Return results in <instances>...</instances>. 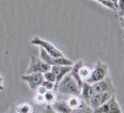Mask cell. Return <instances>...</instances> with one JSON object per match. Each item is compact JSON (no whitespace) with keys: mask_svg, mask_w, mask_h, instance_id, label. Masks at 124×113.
<instances>
[{"mask_svg":"<svg viewBox=\"0 0 124 113\" xmlns=\"http://www.w3.org/2000/svg\"><path fill=\"white\" fill-rule=\"evenodd\" d=\"M20 79L22 81H25L28 85V87L32 91H36V88L42 85L43 83V74L41 73H31V74H22L20 75Z\"/></svg>","mask_w":124,"mask_h":113,"instance_id":"obj_7","label":"cell"},{"mask_svg":"<svg viewBox=\"0 0 124 113\" xmlns=\"http://www.w3.org/2000/svg\"><path fill=\"white\" fill-rule=\"evenodd\" d=\"M94 1H96V2H98V4H101V5H102L103 7H105V8H109V9H112V11L118 12V7L114 1H109V0H94Z\"/></svg>","mask_w":124,"mask_h":113,"instance_id":"obj_18","label":"cell"},{"mask_svg":"<svg viewBox=\"0 0 124 113\" xmlns=\"http://www.w3.org/2000/svg\"><path fill=\"white\" fill-rule=\"evenodd\" d=\"M123 38H124V37H123Z\"/></svg>","mask_w":124,"mask_h":113,"instance_id":"obj_31","label":"cell"},{"mask_svg":"<svg viewBox=\"0 0 124 113\" xmlns=\"http://www.w3.org/2000/svg\"><path fill=\"white\" fill-rule=\"evenodd\" d=\"M57 92L54 91H48L45 94V99H46V105H53L57 101Z\"/></svg>","mask_w":124,"mask_h":113,"instance_id":"obj_17","label":"cell"},{"mask_svg":"<svg viewBox=\"0 0 124 113\" xmlns=\"http://www.w3.org/2000/svg\"><path fill=\"white\" fill-rule=\"evenodd\" d=\"M56 92L57 94H62V95H80L81 97V88L77 84L73 75L69 73L66 77L62 79L59 84L56 85Z\"/></svg>","mask_w":124,"mask_h":113,"instance_id":"obj_1","label":"cell"},{"mask_svg":"<svg viewBox=\"0 0 124 113\" xmlns=\"http://www.w3.org/2000/svg\"><path fill=\"white\" fill-rule=\"evenodd\" d=\"M91 72H93V68H90V67L85 66V65H83L82 67L80 68L78 74H80V78H81V80L83 83H87L89 80L90 75H91Z\"/></svg>","mask_w":124,"mask_h":113,"instance_id":"obj_16","label":"cell"},{"mask_svg":"<svg viewBox=\"0 0 124 113\" xmlns=\"http://www.w3.org/2000/svg\"><path fill=\"white\" fill-rule=\"evenodd\" d=\"M94 113H124L121 108V106L118 104V100L116 95L111 97L104 105L98 107L97 110L94 111Z\"/></svg>","mask_w":124,"mask_h":113,"instance_id":"obj_6","label":"cell"},{"mask_svg":"<svg viewBox=\"0 0 124 113\" xmlns=\"http://www.w3.org/2000/svg\"><path fill=\"white\" fill-rule=\"evenodd\" d=\"M91 85H93V88L95 91V94L96 93H105V92L116 94V88L112 84V79L110 77H107L102 81H98V83H95V84Z\"/></svg>","mask_w":124,"mask_h":113,"instance_id":"obj_8","label":"cell"},{"mask_svg":"<svg viewBox=\"0 0 124 113\" xmlns=\"http://www.w3.org/2000/svg\"><path fill=\"white\" fill-rule=\"evenodd\" d=\"M56 113H71L73 110L69 107L67 100H57L55 104L50 105Z\"/></svg>","mask_w":124,"mask_h":113,"instance_id":"obj_12","label":"cell"},{"mask_svg":"<svg viewBox=\"0 0 124 113\" xmlns=\"http://www.w3.org/2000/svg\"><path fill=\"white\" fill-rule=\"evenodd\" d=\"M9 113H18V112H16L15 110H14V111H11V112H9Z\"/></svg>","mask_w":124,"mask_h":113,"instance_id":"obj_27","label":"cell"},{"mask_svg":"<svg viewBox=\"0 0 124 113\" xmlns=\"http://www.w3.org/2000/svg\"><path fill=\"white\" fill-rule=\"evenodd\" d=\"M0 91H5V83H4V77L0 74Z\"/></svg>","mask_w":124,"mask_h":113,"instance_id":"obj_26","label":"cell"},{"mask_svg":"<svg viewBox=\"0 0 124 113\" xmlns=\"http://www.w3.org/2000/svg\"><path fill=\"white\" fill-rule=\"evenodd\" d=\"M43 79H45V80H47V81H50V83H55V84H56V77H55V74H54L52 71L46 72V73L43 74Z\"/></svg>","mask_w":124,"mask_h":113,"instance_id":"obj_20","label":"cell"},{"mask_svg":"<svg viewBox=\"0 0 124 113\" xmlns=\"http://www.w3.org/2000/svg\"><path fill=\"white\" fill-rule=\"evenodd\" d=\"M83 65V61L82 60H77L76 63H74V65H73V68H71V72H70V74L73 75V78L75 79L76 81H77V84H78V86H80V88L82 90V86H83V83L82 80H81V78H80V74H78V71H80V68L82 67Z\"/></svg>","mask_w":124,"mask_h":113,"instance_id":"obj_13","label":"cell"},{"mask_svg":"<svg viewBox=\"0 0 124 113\" xmlns=\"http://www.w3.org/2000/svg\"><path fill=\"white\" fill-rule=\"evenodd\" d=\"M42 85L46 87L47 91H54V90H56V84L55 83H50V81H47V80H43Z\"/></svg>","mask_w":124,"mask_h":113,"instance_id":"obj_22","label":"cell"},{"mask_svg":"<svg viewBox=\"0 0 124 113\" xmlns=\"http://www.w3.org/2000/svg\"><path fill=\"white\" fill-rule=\"evenodd\" d=\"M114 95H116V94H112V93H109V92H105V93H96V94H94L93 95V98L90 99V101L88 103L93 108H94V111L97 110L98 107H101L102 105H104L111 97H114Z\"/></svg>","mask_w":124,"mask_h":113,"instance_id":"obj_9","label":"cell"},{"mask_svg":"<svg viewBox=\"0 0 124 113\" xmlns=\"http://www.w3.org/2000/svg\"><path fill=\"white\" fill-rule=\"evenodd\" d=\"M50 68H52V66H49L47 63H45L41 58L32 56H31V60H29V65L27 67L26 74H31V73H41V74H45L46 72L50 71Z\"/></svg>","mask_w":124,"mask_h":113,"instance_id":"obj_4","label":"cell"},{"mask_svg":"<svg viewBox=\"0 0 124 113\" xmlns=\"http://www.w3.org/2000/svg\"><path fill=\"white\" fill-rule=\"evenodd\" d=\"M7 113H9V112H7Z\"/></svg>","mask_w":124,"mask_h":113,"instance_id":"obj_30","label":"cell"},{"mask_svg":"<svg viewBox=\"0 0 124 113\" xmlns=\"http://www.w3.org/2000/svg\"><path fill=\"white\" fill-rule=\"evenodd\" d=\"M117 7H118V14L124 13V0H118Z\"/></svg>","mask_w":124,"mask_h":113,"instance_id":"obj_24","label":"cell"},{"mask_svg":"<svg viewBox=\"0 0 124 113\" xmlns=\"http://www.w3.org/2000/svg\"><path fill=\"white\" fill-rule=\"evenodd\" d=\"M41 113H56V112L54 111V108H53V107H52L50 105H46L45 110H43Z\"/></svg>","mask_w":124,"mask_h":113,"instance_id":"obj_25","label":"cell"},{"mask_svg":"<svg viewBox=\"0 0 124 113\" xmlns=\"http://www.w3.org/2000/svg\"><path fill=\"white\" fill-rule=\"evenodd\" d=\"M39 53H40V58L45 63H47L49 66H73L74 63L68 59L67 56L63 58H54V56H49L46 51H43L42 48H39Z\"/></svg>","mask_w":124,"mask_h":113,"instance_id":"obj_5","label":"cell"},{"mask_svg":"<svg viewBox=\"0 0 124 113\" xmlns=\"http://www.w3.org/2000/svg\"><path fill=\"white\" fill-rule=\"evenodd\" d=\"M71 68H73V66H52L50 71L55 74L56 85L59 84L67 74H69L71 72Z\"/></svg>","mask_w":124,"mask_h":113,"instance_id":"obj_10","label":"cell"},{"mask_svg":"<svg viewBox=\"0 0 124 113\" xmlns=\"http://www.w3.org/2000/svg\"><path fill=\"white\" fill-rule=\"evenodd\" d=\"M15 111L18 113H33L34 108H33V105L29 103H21L15 106Z\"/></svg>","mask_w":124,"mask_h":113,"instance_id":"obj_15","label":"cell"},{"mask_svg":"<svg viewBox=\"0 0 124 113\" xmlns=\"http://www.w3.org/2000/svg\"><path fill=\"white\" fill-rule=\"evenodd\" d=\"M33 100H34V103L36 104V105H43V104H46L45 95H42V94H38V93H35Z\"/></svg>","mask_w":124,"mask_h":113,"instance_id":"obj_21","label":"cell"},{"mask_svg":"<svg viewBox=\"0 0 124 113\" xmlns=\"http://www.w3.org/2000/svg\"><path fill=\"white\" fill-rule=\"evenodd\" d=\"M107 77H109V66H108V64L103 63L101 60H97L95 66H94V68H93L91 75H90L89 80L87 83L95 84V83L104 80Z\"/></svg>","mask_w":124,"mask_h":113,"instance_id":"obj_3","label":"cell"},{"mask_svg":"<svg viewBox=\"0 0 124 113\" xmlns=\"http://www.w3.org/2000/svg\"><path fill=\"white\" fill-rule=\"evenodd\" d=\"M94 94H95V91L93 88V85L89 83H84L82 86V90H81V98L83 101L88 104Z\"/></svg>","mask_w":124,"mask_h":113,"instance_id":"obj_11","label":"cell"},{"mask_svg":"<svg viewBox=\"0 0 124 113\" xmlns=\"http://www.w3.org/2000/svg\"><path fill=\"white\" fill-rule=\"evenodd\" d=\"M117 1H118V0H114V2H115L116 5H117Z\"/></svg>","mask_w":124,"mask_h":113,"instance_id":"obj_28","label":"cell"},{"mask_svg":"<svg viewBox=\"0 0 124 113\" xmlns=\"http://www.w3.org/2000/svg\"><path fill=\"white\" fill-rule=\"evenodd\" d=\"M67 103H68L69 107L74 111V110H77L78 107H81L84 101L82 100V98L80 95H70L67 99Z\"/></svg>","mask_w":124,"mask_h":113,"instance_id":"obj_14","label":"cell"},{"mask_svg":"<svg viewBox=\"0 0 124 113\" xmlns=\"http://www.w3.org/2000/svg\"><path fill=\"white\" fill-rule=\"evenodd\" d=\"M109 1H114V0H109Z\"/></svg>","mask_w":124,"mask_h":113,"instance_id":"obj_29","label":"cell"},{"mask_svg":"<svg viewBox=\"0 0 124 113\" xmlns=\"http://www.w3.org/2000/svg\"><path fill=\"white\" fill-rule=\"evenodd\" d=\"M47 90H46V87L43 86V85H40L38 88H36V91H35V93H38V94H42V95H45L46 93H47Z\"/></svg>","mask_w":124,"mask_h":113,"instance_id":"obj_23","label":"cell"},{"mask_svg":"<svg viewBox=\"0 0 124 113\" xmlns=\"http://www.w3.org/2000/svg\"><path fill=\"white\" fill-rule=\"evenodd\" d=\"M71 113H94V108L89 104L83 103L81 107H78L77 110H74Z\"/></svg>","mask_w":124,"mask_h":113,"instance_id":"obj_19","label":"cell"},{"mask_svg":"<svg viewBox=\"0 0 124 113\" xmlns=\"http://www.w3.org/2000/svg\"><path fill=\"white\" fill-rule=\"evenodd\" d=\"M29 44L32 46H38L39 48H42L43 51H46L49 56H54V58H63V56H66L54 44H52L48 40H45V39H42V38L38 37V35L34 37L33 39H31Z\"/></svg>","mask_w":124,"mask_h":113,"instance_id":"obj_2","label":"cell"}]
</instances>
